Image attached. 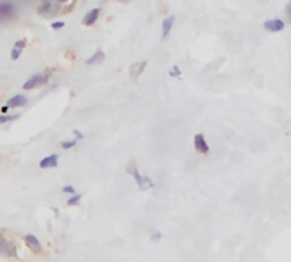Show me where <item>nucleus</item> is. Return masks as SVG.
I'll return each instance as SVG.
<instances>
[{
    "instance_id": "nucleus-1",
    "label": "nucleus",
    "mask_w": 291,
    "mask_h": 262,
    "mask_svg": "<svg viewBox=\"0 0 291 262\" xmlns=\"http://www.w3.org/2000/svg\"><path fill=\"white\" fill-rule=\"evenodd\" d=\"M61 7H63L61 2H56V0H44V2H41L38 6L36 12L43 17H53L61 11Z\"/></svg>"
},
{
    "instance_id": "nucleus-2",
    "label": "nucleus",
    "mask_w": 291,
    "mask_h": 262,
    "mask_svg": "<svg viewBox=\"0 0 291 262\" xmlns=\"http://www.w3.org/2000/svg\"><path fill=\"white\" fill-rule=\"evenodd\" d=\"M128 172L133 175V179H135L136 186H138V188H140L141 191H148V189L155 188V182H153L150 177H147V175H141L140 170L136 169V165H131V167L128 169Z\"/></svg>"
},
{
    "instance_id": "nucleus-3",
    "label": "nucleus",
    "mask_w": 291,
    "mask_h": 262,
    "mask_svg": "<svg viewBox=\"0 0 291 262\" xmlns=\"http://www.w3.org/2000/svg\"><path fill=\"white\" fill-rule=\"evenodd\" d=\"M0 255L4 257H17V245L14 244V242H10L9 239H5V237L0 233Z\"/></svg>"
},
{
    "instance_id": "nucleus-4",
    "label": "nucleus",
    "mask_w": 291,
    "mask_h": 262,
    "mask_svg": "<svg viewBox=\"0 0 291 262\" xmlns=\"http://www.w3.org/2000/svg\"><path fill=\"white\" fill-rule=\"evenodd\" d=\"M46 80H48V75H44V73H36L33 75L29 80H26V82L22 84V89L24 90H33L36 87H39V85H43L46 84Z\"/></svg>"
},
{
    "instance_id": "nucleus-5",
    "label": "nucleus",
    "mask_w": 291,
    "mask_h": 262,
    "mask_svg": "<svg viewBox=\"0 0 291 262\" xmlns=\"http://www.w3.org/2000/svg\"><path fill=\"white\" fill-rule=\"evenodd\" d=\"M15 16V4L12 2H0V22Z\"/></svg>"
},
{
    "instance_id": "nucleus-6",
    "label": "nucleus",
    "mask_w": 291,
    "mask_h": 262,
    "mask_svg": "<svg viewBox=\"0 0 291 262\" xmlns=\"http://www.w3.org/2000/svg\"><path fill=\"white\" fill-rule=\"evenodd\" d=\"M262 28L269 33H281L286 28V22L283 19H269L262 24Z\"/></svg>"
},
{
    "instance_id": "nucleus-7",
    "label": "nucleus",
    "mask_w": 291,
    "mask_h": 262,
    "mask_svg": "<svg viewBox=\"0 0 291 262\" xmlns=\"http://www.w3.org/2000/svg\"><path fill=\"white\" fill-rule=\"evenodd\" d=\"M24 242H26V245L34 252V254H41L43 247H41V242L38 240V237H34L33 233H28V235H24Z\"/></svg>"
},
{
    "instance_id": "nucleus-8",
    "label": "nucleus",
    "mask_w": 291,
    "mask_h": 262,
    "mask_svg": "<svg viewBox=\"0 0 291 262\" xmlns=\"http://www.w3.org/2000/svg\"><path fill=\"white\" fill-rule=\"evenodd\" d=\"M192 143H194V148H196L199 153H208L209 152V145H208L203 133H198L196 137H194Z\"/></svg>"
},
{
    "instance_id": "nucleus-9",
    "label": "nucleus",
    "mask_w": 291,
    "mask_h": 262,
    "mask_svg": "<svg viewBox=\"0 0 291 262\" xmlns=\"http://www.w3.org/2000/svg\"><path fill=\"white\" fill-rule=\"evenodd\" d=\"M26 44H28V39H19V41L14 43L12 49H10V60H12V62L19 60V57H20V55H22V51H24Z\"/></svg>"
},
{
    "instance_id": "nucleus-10",
    "label": "nucleus",
    "mask_w": 291,
    "mask_h": 262,
    "mask_svg": "<svg viewBox=\"0 0 291 262\" xmlns=\"http://www.w3.org/2000/svg\"><path fill=\"white\" fill-rule=\"evenodd\" d=\"M26 104H28V97L22 95V94H17V95H12V97L7 100V104H5V106L10 109V108H22V106H26Z\"/></svg>"
},
{
    "instance_id": "nucleus-11",
    "label": "nucleus",
    "mask_w": 291,
    "mask_h": 262,
    "mask_svg": "<svg viewBox=\"0 0 291 262\" xmlns=\"http://www.w3.org/2000/svg\"><path fill=\"white\" fill-rule=\"evenodd\" d=\"M58 155L53 153V155H48V157H44L43 160L39 162V169H55L58 167Z\"/></svg>"
},
{
    "instance_id": "nucleus-12",
    "label": "nucleus",
    "mask_w": 291,
    "mask_h": 262,
    "mask_svg": "<svg viewBox=\"0 0 291 262\" xmlns=\"http://www.w3.org/2000/svg\"><path fill=\"white\" fill-rule=\"evenodd\" d=\"M99 14H101V9H92V11H89L84 16L82 24H84V26H92V24H95L97 19H99Z\"/></svg>"
},
{
    "instance_id": "nucleus-13",
    "label": "nucleus",
    "mask_w": 291,
    "mask_h": 262,
    "mask_svg": "<svg viewBox=\"0 0 291 262\" xmlns=\"http://www.w3.org/2000/svg\"><path fill=\"white\" fill-rule=\"evenodd\" d=\"M174 21H176V16H168V17L163 19V22H162V41H165L168 33L172 31Z\"/></svg>"
},
{
    "instance_id": "nucleus-14",
    "label": "nucleus",
    "mask_w": 291,
    "mask_h": 262,
    "mask_svg": "<svg viewBox=\"0 0 291 262\" xmlns=\"http://www.w3.org/2000/svg\"><path fill=\"white\" fill-rule=\"evenodd\" d=\"M145 67H147V62H138V63H133L130 67V77L133 80H136L140 75L145 72Z\"/></svg>"
},
{
    "instance_id": "nucleus-15",
    "label": "nucleus",
    "mask_w": 291,
    "mask_h": 262,
    "mask_svg": "<svg viewBox=\"0 0 291 262\" xmlns=\"http://www.w3.org/2000/svg\"><path fill=\"white\" fill-rule=\"evenodd\" d=\"M106 60V55L101 51V49H97V51L92 55L90 58H87V65H97V63H101V62H104Z\"/></svg>"
},
{
    "instance_id": "nucleus-16",
    "label": "nucleus",
    "mask_w": 291,
    "mask_h": 262,
    "mask_svg": "<svg viewBox=\"0 0 291 262\" xmlns=\"http://www.w3.org/2000/svg\"><path fill=\"white\" fill-rule=\"evenodd\" d=\"M168 77H171V78H181L182 77L181 68H179L177 65H174V67L171 68V72H168Z\"/></svg>"
},
{
    "instance_id": "nucleus-17",
    "label": "nucleus",
    "mask_w": 291,
    "mask_h": 262,
    "mask_svg": "<svg viewBox=\"0 0 291 262\" xmlns=\"http://www.w3.org/2000/svg\"><path fill=\"white\" fill-rule=\"evenodd\" d=\"M15 119H19V114H12V116H9V114H0V124L9 123V121H15Z\"/></svg>"
},
{
    "instance_id": "nucleus-18",
    "label": "nucleus",
    "mask_w": 291,
    "mask_h": 262,
    "mask_svg": "<svg viewBox=\"0 0 291 262\" xmlns=\"http://www.w3.org/2000/svg\"><path fill=\"white\" fill-rule=\"evenodd\" d=\"M80 199H82V194L80 193H75L68 201H66V204H68V206H77V204L80 203Z\"/></svg>"
},
{
    "instance_id": "nucleus-19",
    "label": "nucleus",
    "mask_w": 291,
    "mask_h": 262,
    "mask_svg": "<svg viewBox=\"0 0 291 262\" xmlns=\"http://www.w3.org/2000/svg\"><path fill=\"white\" fill-rule=\"evenodd\" d=\"M75 145H77V140H63V142H61V148L70 150V148H74Z\"/></svg>"
},
{
    "instance_id": "nucleus-20",
    "label": "nucleus",
    "mask_w": 291,
    "mask_h": 262,
    "mask_svg": "<svg viewBox=\"0 0 291 262\" xmlns=\"http://www.w3.org/2000/svg\"><path fill=\"white\" fill-rule=\"evenodd\" d=\"M160 240H162L160 231H152V233H150V242H160Z\"/></svg>"
},
{
    "instance_id": "nucleus-21",
    "label": "nucleus",
    "mask_w": 291,
    "mask_h": 262,
    "mask_svg": "<svg viewBox=\"0 0 291 262\" xmlns=\"http://www.w3.org/2000/svg\"><path fill=\"white\" fill-rule=\"evenodd\" d=\"M61 191H63V193H66V194H71V196H74L75 194V188H74V186H63V189H61Z\"/></svg>"
},
{
    "instance_id": "nucleus-22",
    "label": "nucleus",
    "mask_w": 291,
    "mask_h": 262,
    "mask_svg": "<svg viewBox=\"0 0 291 262\" xmlns=\"http://www.w3.org/2000/svg\"><path fill=\"white\" fill-rule=\"evenodd\" d=\"M65 26V22L63 21H55L53 24H51V29H55V31H58V29H61Z\"/></svg>"
},
{
    "instance_id": "nucleus-23",
    "label": "nucleus",
    "mask_w": 291,
    "mask_h": 262,
    "mask_svg": "<svg viewBox=\"0 0 291 262\" xmlns=\"http://www.w3.org/2000/svg\"><path fill=\"white\" fill-rule=\"evenodd\" d=\"M74 7H75V2H70L68 6L61 7V11H60V12H65V14H66V12H70V11H71V9H74Z\"/></svg>"
},
{
    "instance_id": "nucleus-24",
    "label": "nucleus",
    "mask_w": 291,
    "mask_h": 262,
    "mask_svg": "<svg viewBox=\"0 0 291 262\" xmlns=\"http://www.w3.org/2000/svg\"><path fill=\"white\" fill-rule=\"evenodd\" d=\"M74 140H77V142H79V140H84V133H82V131H79V129H74Z\"/></svg>"
},
{
    "instance_id": "nucleus-25",
    "label": "nucleus",
    "mask_w": 291,
    "mask_h": 262,
    "mask_svg": "<svg viewBox=\"0 0 291 262\" xmlns=\"http://www.w3.org/2000/svg\"><path fill=\"white\" fill-rule=\"evenodd\" d=\"M286 16H288V21H291V4L286 6Z\"/></svg>"
},
{
    "instance_id": "nucleus-26",
    "label": "nucleus",
    "mask_w": 291,
    "mask_h": 262,
    "mask_svg": "<svg viewBox=\"0 0 291 262\" xmlns=\"http://www.w3.org/2000/svg\"><path fill=\"white\" fill-rule=\"evenodd\" d=\"M0 113H2V114H7V113H9V108H7V106H2V108H0Z\"/></svg>"
}]
</instances>
